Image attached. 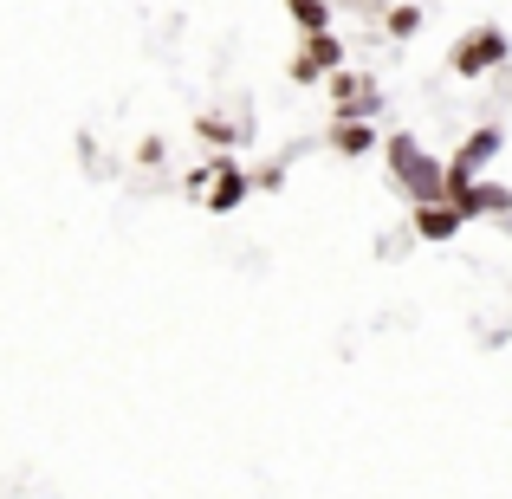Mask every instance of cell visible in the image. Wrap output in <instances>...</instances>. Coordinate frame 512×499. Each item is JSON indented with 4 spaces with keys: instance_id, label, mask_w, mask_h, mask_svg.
<instances>
[{
    "instance_id": "cell-1",
    "label": "cell",
    "mask_w": 512,
    "mask_h": 499,
    "mask_svg": "<svg viewBox=\"0 0 512 499\" xmlns=\"http://www.w3.org/2000/svg\"><path fill=\"white\" fill-rule=\"evenodd\" d=\"M383 156H389L396 188H409V201H441V163H435V156H422V143H415L409 130H396V137L383 143Z\"/></svg>"
},
{
    "instance_id": "cell-2",
    "label": "cell",
    "mask_w": 512,
    "mask_h": 499,
    "mask_svg": "<svg viewBox=\"0 0 512 499\" xmlns=\"http://www.w3.org/2000/svg\"><path fill=\"white\" fill-rule=\"evenodd\" d=\"M506 59H512V46H506L500 26H474V33H461L448 46V72L454 78H487L493 65H506Z\"/></svg>"
},
{
    "instance_id": "cell-3",
    "label": "cell",
    "mask_w": 512,
    "mask_h": 499,
    "mask_svg": "<svg viewBox=\"0 0 512 499\" xmlns=\"http://www.w3.org/2000/svg\"><path fill=\"white\" fill-rule=\"evenodd\" d=\"M344 65V39L338 33H305V46H299V59L286 65V78L292 85H318V78H331Z\"/></svg>"
},
{
    "instance_id": "cell-4",
    "label": "cell",
    "mask_w": 512,
    "mask_h": 499,
    "mask_svg": "<svg viewBox=\"0 0 512 499\" xmlns=\"http://www.w3.org/2000/svg\"><path fill=\"white\" fill-rule=\"evenodd\" d=\"M208 214H234L240 201H247V169L240 163H227V156H214V175H208Z\"/></svg>"
},
{
    "instance_id": "cell-5",
    "label": "cell",
    "mask_w": 512,
    "mask_h": 499,
    "mask_svg": "<svg viewBox=\"0 0 512 499\" xmlns=\"http://www.w3.org/2000/svg\"><path fill=\"white\" fill-rule=\"evenodd\" d=\"M448 208L461 214V221H480V214H512V195H506V188H493V182H480V175H474L467 188H454V195H448Z\"/></svg>"
},
{
    "instance_id": "cell-6",
    "label": "cell",
    "mask_w": 512,
    "mask_h": 499,
    "mask_svg": "<svg viewBox=\"0 0 512 499\" xmlns=\"http://www.w3.org/2000/svg\"><path fill=\"white\" fill-rule=\"evenodd\" d=\"M376 104V85L363 72H350V65H338L331 72V117H363Z\"/></svg>"
},
{
    "instance_id": "cell-7",
    "label": "cell",
    "mask_w": 512,
    "mask_h": 499,
    "mask_svg": "<svg viewBox=\"0 0 512 499\" xmlns=\"http://www.w3.org/2000/svg\"><path fill=\"white\" fill-rule=\"evenodd\" d=\"M409 227H415V234H422V240H435V247H441V240H454V234H461L467 221H461V214L448 208V201H415Z\"/></svg>"
},
{
    "instance_id": "cell-8",
    "label": "cell",
    "mask_w": 512,
    "mask_h": 499,
    "mask_svg": "<svg viewBox=\"0 0 512 499\" xmlns=\"http://www.w3.org/2000/svg\"><path fill=\"white\" fill-rule=\"evenodd\" d=\"M331 150H338V156H370L376 150L370 117H338V124H331Z\"/></svg>"
},
{
    "instance_id": "cell-9",
    "label": "cell",
    "mask_w": 512,
    "mask_h": 499,
    "mask_svg": "<svg viewBox=\"0 0 512 499\" xmlns=\"http://www.w3.org/2000/svg\"><path fill=\"white\" fill-rule=\"evenodd\" d=\"M286 13L299 33H331V0H286Z\"/></svg>"
},
{
    "instance_id": "cell-10",
    "label": "cell",
    "mask_w": 512,
    "mask_h": 499,
    "mask_svg": "<svg viewBox=\"0 0 512 499\" xmlns=\"http://www.w3.org/2000/svg\"><path fill=\"white\" fill-rule=\"evenodd\" d=\"M389 39H415V33H422V7H389Z\"/></svg>"
},
{
    "instance_id": "cell-11",
    "label": "cell",
    "mask_w": 512,
    "mask_h": 499,
    "mask_svg": "<svg viewBox=\"0 0 512 499\" xmlns=\"http://www.w3.org/2000/svg\"><path fill=\"white\" fill-rule=\"evenodd\" d=\"M201 137H208V143H234V124H221V117H201Z\"/></svg>"
},
{
    "instance_id": "cell-12",
    "label": "cell",
    "mask_w": 512,
    "mask_h": 499,
    "mask_svg": "<svg viewBox=\"0 0 512 499\" xmlns=\"http://www.w3.org/2000/svg\"><path fill=\"white\" fill-rule=\"evenodd\" d=\"M208 175H214V163H201V169H188V182H182V188H188V195H201V188H208Z\"/></svg>"
}]
</instances>
